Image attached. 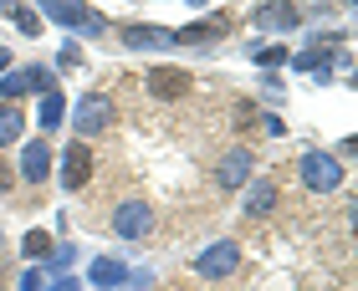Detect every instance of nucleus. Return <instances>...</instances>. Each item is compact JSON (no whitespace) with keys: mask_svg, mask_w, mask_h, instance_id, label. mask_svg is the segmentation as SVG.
I'll use <instances>...</instances> for the list:
<instances>
[{"mask_svg":"<svg viewBox=\"0 0 358 291\" xmlns=\"http://www.w3.org/2000/svg\"><path fill=\"white\" fill-rule=\"evenodd\" d=\"M10 15H15V26H21V36H41V26H46V21H41V15H36V10H26V6H15Z\"/></svg>","mask_w":358,"mask_h":291,"instance_id":"412c9836","label":"nucleus"},{"mask_svg":"<svg viewBox=\"0 0 358 291\" xmlns=\"http://www.w3.org/2000/svg\"><path fill=\"white\" fill-rule=\"evenodd\" d=\"M262 133H271V138H282V133H287L282 112H266V118H262Z\"/></svg>","mask_w":358,"mask_h":291,"instance_id":"b1692460","label":"nucleus"},{"mask_svg":"<svg viewBox=\"0 0 358 291\" xmlns=\"http://www.w3.org/2000/svg\"><path fill=\"white\" fill-rule=\"evenodd\" d=\"M52 87H57V72L41 67V61L0 72V103H21V97H31V92H52Z\"/></svg>","mask_w":358,"mask_h":291,"instance_id":"39448f33","label":"nucleus"},{"mask_svg":"<svg viewBox=\"0 0 358 291\" xmlns=\"http://www.w3.org/2000/svg\"><path fill=\"white\" fill-rule=\"evenodd\" d=\"M123 286L128 291H154V271H138V276H128Z\"/></svg>","mask_w":358,"mask_h":291,"instance_id":"393cba45","label":"nucleus"},{"mask_svg":"<svg viewBox=\"0 0 358 291\" xmlns=\"http://www.w3.org/2000/svg\"><path fill=\"white\" fill-rule=\"evenodd\" d=\"M10 184H15V169H10V164H0V189H10Z\"/></svg>","mask_w":358,"mask_h":291,"instance_id":"bb28decb","label":"nucleus"},{"mask_svg":"<svg viewBox=\"0 0 358 291\" xmlns=\"http://www.w3.org/2000/svg\"><path fill=\"white\" fill-rule=\"evenodd\" d=\"M57 179L62 189H87L92 184V149H87V138H72L67 149H62V169H57Z\"/></svg>","mask_w":358,"mask_h":291,"instance_id":"6e6552de","label":"nucleus"},{"mask_svg":"<svg viewBox=\"0 0 358 291\" xmlns=\"http://www.w3.org/2000/svg\"><path fill=\"white\" fill-rule=\"evenodd\" d=\"M276 200H282V184H276V179H251V189H246V200H241V209H246L251 220H266L271 209H276Z\"/></svg>","mask_w":358,"mask_h":291,"instance_id":"4468645a","label":"nucleus"},{"mask_svg":"<svg viewBox=\"0 0 358 291\" xmlns=\"http://www.w3.org/2000/svg\"><path fill=\"white\" fill-rule=\"evenodd\" d=\"M62 118H67V97H62V87H52V92H41L36 123H41V128H62Z\"/></svg>","mask_w":358,"mask_h":291,"instance_id":"a211bd4d","label":"nucleus"},{"mask_svg":"<svg viewBox=\"0 0 358 291\" xmlns=\"http://www.w3.org/2000/svg\"><path fill=\"white\" fill-rule=\"evenodd\" d=\"M297 179L313 189V194H333L338 184L348 179V169L338 164V158L328 154V149H307L302 158H297Z\"/></svg>","mask_w":358,"mask_h":291,"instance_id":"7ed1b4c3","label":"nucleus"},{"mask_svg":"<svg viewBox=\"0 0 358 291\" xmlns=\"http://www.w3.org/2000/svg\"><path fill=\"white\" fill-rule=\"evenodd\" d=\"M52 291H83V281H77V276H57Z\"/></svg>","mask_w":358,"mask_h":291,"instance_id":"a878e982","label":"nucleus"},{"mask_svg":"<svg viewBox=\"0 0 358 291\" xmlns=\"http://www.w3.org/2000/svg\"><path fill=\"white\" fill-rule=\"evenodd\" d=\"M246 57H251L262 72H276V67H287V61H292V52H287V46H276V41H251Z\"/></svg>","mask_w":358,"mask_h":291,"instance_id":"dca6fc26","label":"nucleus"},{"mask_svg":"<svg viewBox=\"0 0 358 291\" xmlns=\"http://www.w3.org/2000/svg\"><path fill=\"white\" fill-rule=\"evenodd\" d=\"M15 67V57H10V46H0V72H10Z\"/></svg>","mask_w":358,"mask_h":291,"instance_id":"cd10ccee","label":"nucleus"},{"mask_svg":"<svg viewBox=\"0 0 358 291\" xmlns=\"http://www.w3.org/2000/svg\"><path fill=\"white\" fill-rule=\"evenodd\" d=\"M57 67H62V72H72V67H83V52H77V41H67V46H62V57H57Z\"/></svg>","mask_w":358,"mask_h":291,"instance_id":"4be33fe9","label":"nucleus"},{"mask_svg":"<svg viewBox=\"0 0 358 291\" xmlns=\"http://www.w3.org/2000/svg\"><path fill=\"white\" fill-rule=\"evenodd\" d=\"M251 169H256V154L246 143H241V149H225L220 164H215V184L220 189H241V184H251Z\"/></svg>","mask_w":358,"mask_h":291,"instance_id":"f8f14e48","label":"nucleus"},{"mask_svg":"<svg viewBox=\"0 0 358 291\" xmlns=\"http://www.w3.org/2000/svg\"><path fill=\"white\" fill-rule=\"evenodd\" d=\"M231 36V15L215 10V15H200V21L169 31V46H189V52H215V41Z\"/></svg>","mask_w":358,"mask_h":291,"instance_id":"20e7f679","label":"nucleus"},{"mask_svg":"<svg viewBox=\"0 0 358 291\" xmlns=\"http://www.w3.org/2000/svg\"><path fill=\"white\" fill-rule=\"evenodd\" d=\"M251 26L287 36V31L302 26V6H292V0H262V6H251Z\"/></svg>","mask_w":358,"mask_h":291,"instance_id":"1a4fd4ad","label":"nucleus"},{"mask_svg":"<svg viewBox=\"0 0 358 291\" xmlns=\"http://www.w3.org/2000/svg\"><path fill=\"white\" fill-rule=\"evenodd\" d=\"M241 271V246L236 240H215V246H205L194 255V276L200 281H231Z\"/></svg>","mask_w":358,"mask_h":291,"instance_id":"0eeeda50","label":"nucleus"},{"mask_svg":"<svg viewBox=\"0 0 358 291\" xmlns=\"http://www.w3.org/2000/svg\"><path fill=\"white\" fill-rule=\"evenodd\" d=\"M154 225H159V209L149 200L113 204V235H118V240H143V235H154Z\"/></svg>","mask_w":358,"mask_h":291,"instance_id":"423d86ee","label":"nucleus"},{"mask_svg":"<svg viewBox=\"0 0 358 291\" xmlns=\"http://www.w3.org/2000/svg\"><path fill=\"white\" fill-rule=\"evenodd\" d=\"M21 133H26V112H21V103H0V149L21 143Z\"/></svg>","mask_w":358,"mask_h":291,"instance_id":"f3484780","label":"nucleus"},{"mask_svg":"<svg viewBox=\"0 0 358 291\" xmlns=\"http://www.w3.org/2000/svg\"><path fill=\"white\" fill-rule=\"evenodd\" d=\"M15 179H26V184H46V179H52V149H46L41 138H31L26 149H21V164H15Z\"/></svg>","mask_w":358,"mask_h":291,"instance_id":"ddd939ff","label":"nucleus"},{"mask_svg":"<svg viewBox=\"0 0 358 291\" xmlns=\"http://www.w3.org/2000/svg\"><path fill=\"white\" fill-rule=\"evenodd\" d=\"M87 281H92L97 291H118V286L128 281V266L118 261V255H97V261L87 266Z\"/></svg>","mask_w":358,"mask_h":291,"instance_id":"2eb2a0df","label":"nucleus"},{"mask_svg":"<svg viewBox=\"0 0 358 291\" xmlns=\"http://www.w3.org/2000/svg\"><path fill=\"white\" fill-rule=\"evenodd\" d=\"M72 128H77V138H97V133H108V128H118V103H113L103 87L83 92L77 107H72Z\"/></svg>","mask_w":358,"mask_h":291,"instance_id":"f257e3e1","label":"nucleus"},{"mask_svg":"<svg viewBox=\"0 0 358 291\" xmlns=\"http://www.w3.org/2000/svg\"><path fill=\"white\" fill-rule=\"evenodd\" d=\"M41 21L52 26H67V31H83V36H103L108 31V15H97L87 0H41Z\"/></svg>","mask_w":358,"mask_h":291,"instance_id":"f03ea898","label":"nucleus"},{"mask_svg":"<svg viewBox=\"0 0 358 291\" xmlns=\"http://www.w3.org/2000/svg\"><path fill=\"white\" fill-rule=\"evenodd\" d=\"M189 6H194V10H200V6H210V0H189Z\"/></svg>","mask_w":358,"mask_h":291,"instance_id":"c85d7f7f","label":"nucleus"},{"mask_svg":"<svg viewBox=\"0 0 358 291\" xmlns=\"http://www.w3.org/2000/svg\"><path fill=\"white\" fill-rule=\"evenodd\" d=\"M118 46H123V52H159V46H169V26L123 21V26H118Z\"/></svg>","mask_w":358,"mask_h":291,"instance_id":"9b49d317","label":"nucleus"},{"mask_svg":"<svg viewBox=\"0 0 358 291\" xmlns=\"http://www.w3.org/2000/svg\"><path fill=\"white\" fill-rule=\"evenodd\" d=\"M52 246H57L52 230H26V235H21V255H26V261H46Z\"/></svg>","mask_w":358,"mask_h":291,"instance_id":"6ab92c4d","label":"nucleus"},{"mask_svg":"<svg viewBox=\"0 0 358 291\" xmlns=\"http://www.w3.org/2000/svg\"><path fill=\"white\" fill-rule=\"evenodd\" d=\"M262 92L266 97H282L287 87H282V72H262Z\"/></svg>","mask_w":358,"mask_h":291,"instance_id":"5701e85b","label":"nucleus"},{"mask_svg":"<svg viewBox=\"0 0 358 291\" xmlns=\"http://www.w3.org/2000/svg\"><path fill=\"white\" fill-rule=\"evenodd\" d=\"M143 87H149V97H159V103H179V97L194 87V77L185 67H149L143 72Z\"/></svg>","mask_w":358,"mask_h":291,"instance_id":"9d476101","label":"nucleus"},{"mask_svg":"<svg viewBox=\"0 0 358 291\" xmlns=\"http://www.w3.org/2000/svg\"><path fill=\"white\" fill-rule=\"evenodd\" d=\"M21 291H52V271H46L41 261H31V271L21 276Z\"/></svg>","mask_w":358,"mask_h":291,"instance_id":"aec40b11","label":"nucleus"}]
</instances>
